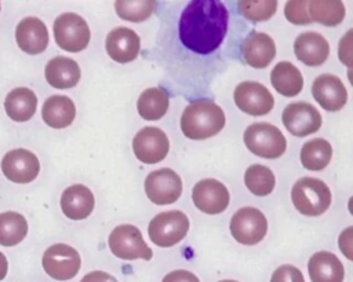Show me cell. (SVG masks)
<instances>
[{
  "instance_id": "cell-1",
  "label": "cell",
  "mask_w": 353,
  "mask_h": 282,
  "mask_svg": "<svg viewBox=\"0 0 353 282\" xmlns=\"http://www.w3.org/2000/svg\"><path fill=\"white\" fill-rule=\"evenodd\" d=\"M228 30V10L216 0H194L182 11L179 39L182 44L197 52L210 54L223 41Z\"/></svg>"
},
{
  "instance_id": "cell-2",
  "label": "cell",
  "mask_w": 353,
  "mask_h": 282,
  "mask_svg": "<svg viewBox=\"0 0 353 282\" xmlns=\"http://www.w3.org/2000/svg\"><path fill=\"white\" fill-rule=\"evenodd\" d=\"M225 127V113L214 102L201 99L188 105L181 117V129L189 139L203 140L221 132Z\"/></svg>"
},
{
  "instance_id": "cell-3",
  "label": "cell",
  "mask_w": 353,
  "mask_h": 282,
  "mask_svg": "<svg viewBox=\"0 0 353 282\" xmlns=\"http://www.w3.org/2000/svg\"><path fill=\"white\" fill-rule=\"evenodd\" d=\"M291 199L299 213L319 216L331 205V190L320 179L301 177L292 186Z\"/></svg>"
},
{
  "instance_id": "cell-4",
  "label": "cell",
  "mask_w": 353,
  "mask_h": 282,
  "mask_svg": "<svg viewBox=\"0 0 353 282\" xmlns=\"http://www.w3.org/2000/svg\"><path fill=\"white\" fill-rule=\"evenodd\" d=\"M244 143L247 149L262 158L281 157L287 149V140L283 132L268 122H255L244 131Z\"/></svg>"
},
{
  "instance_id": "cell-5",
  "label": "cell",
  "mask_w": 353,
  "mask_h": 282,
  "mask_svg": "<svg viewBox=\"0 0 353 282\" xmlns=\"http://www.w3.org/2000/svg\"><path fill=\"white\" fill-rule=\"evenodd\" d=\"M189 230V219L181 210H167L156 215L149 226L150 241L160 248H170L182 241Z\"/></svg>"
},
{
  "instance_id": "cell-6",
  "label": "cell",
  "mask_w": 353,
  "mask_h": 282,
  "mask_svg": "<svg viewBox=\"0 0 353 282\" xmlns=\"http://www.w3.org/2000/svg\"><path fill=\"white\" fill-rule=\"evenodd\" d=\"M108 242L112 253L123 260H150L153 256V252L143 241L139 228L132 224H121L114 227Z\"/></svg>"
},
{
  "instance_id": "cell-7",
  "label": "cell",
  "mask_w": 353,
  "mask_h": 282,
  "mask_svg": "<svg viewBox=\"0 0 353 282\" xmlns=\"http://www.w3.org/2000/svg\"><path fill=\"white\" fill-rule=\"evenodd\" d=\"M54 37L57 44L69 52L83 51L91 37L87 22L77 14H61L54 22Z\"/></svg>"
},
{
  "instance_id": "cell-8",
  "label": "cell",
  "mask_w": 353,
  "mask_h": 282,
  "mask_svg": "<svg viewBox=\"0 0 353 282\" xmlns=\"http://www.w3.org/2000/svg\"><path fill=\"white\" fill-rule=\"evenodd\" d=\"M230 232L233 238L243 245H255L265 238L268 221L265 215L252 206L239 209L230 220Z\"/></svg>"
},
{
  "instance_id": "cell-9",
  "label": "cell",
  "mask_w": 353,
  "mask_h": 282,
  "mask_svg": "<svg viewBox=\"0 0 353 282\" xmlns=\"http://www.w3.org/2000/svg\"><path fill=\"white\" fill-rule=\"evenodd\" d=\"M41 264L51 278L68 281L77 275L81 259L74 248L65 243H55L44 252Z\"/></svg>"
},
{
  "instance_id": "cell-10",
  "label": "cell",
  "mask_w": 353,
  "mask_h": 282,
  "mask_svg": "<svg viewBox=\"0 0 353 282\" xmlns=\"http://www.w3.org/2000/svg\"><path fill=\"white\" fill-rule=\"evenodd\" d=\"M145 193L156 205L174 204L182 194V180L172 169L161 168L146 176Z\"/></svg>"
},
{
  "instance_id": "cell-11",
  "label": "cell",
  "mask_w": 353,
  "mask_h": 282,
  "mask_svg": "<svg viewBox=\"0 0 353 282\" xmlns=\"http://www.w3.org/2000/svg\"><path fill=\"white\" fill-rule=\"evenodd\" d=\"M135 157L143 164H157L165 158L170 142L165 132L156 127H145L132 139Z\"/></svg>"
},
{
  "instance_id": "cell-12",
  "label": "cell",
  "mask_w": 353,
  "mask_h": 282,
  "mask_svg": "<svg viewBox=\"0 0 353 282\" xmlns=\"http://www.w3.org/2000/svg\"><path fill=\"white\" fill-rule=\"evenodd\" d=\"M236 106L247 114L263 116L268 114L274 105L270 91L256 81H243L234 89Z\"/></svg>"
},
{
  "instance_id": "cell-13",
  "label": "cell",
  "mask_w": 353,
  "mask_h": 282,
  "mask_svg": "<svg viewBox=\"0 0 353 282\" xmlns=\"http://www.w3.org/2000/svg\"><path fill=\"white\" fill-rule=\"evenodd\" d=\"M283 124L295 136L303 138L321 127V114L307 102H292L283 111Z\"/></svg>"
},
{
  "instance_id": "cell-14",
  "label": "cell",
  "mask_w": 353,
  "mask_h": 282,
  "mask_svg": "<svg viewBox=\"0 0 353 282\" xmlns=\"http://www.w3.org/2000/svg\"><path fill=\"white\" fill-rule=\"evenodd\" d=\"M229 198L226 186L215 179H203L192 190V199L196 208L208 215L223 212L229 205Z\"/></svg>"
},
{
  "instance_id": "cell-15",
  "label": "cell",
  "mask_w": 353,
  "mask_h": 282,
  "mask_svg": "<svg viewBox=\"0 0 353 282\" xmlns=\"http://www.w3.org/2000/svg\"><path fill=\"white\" fill-rule=\"evenodd\" d=\"M4 176L14 183H29L39 175V158L26 149H14L1 160Z\"/></svg>"
},
{
  "instance_id": "cell-16",
  "label": "cell",
  "mask_w": 353,
  "mask_h": 282,
  "mask_svg": "<svg viewBox=\"0 0 353 282\" xmlns=\"http://www.w3.org/2000/svg\"><path fill=\"white\" fill-rule=\"evenodd\" d=\"M313 98L327 111L341 110L347 100V91L338 76L324 73L319 76L312 85Z\"/></svg>"
},
{
  "instance_id": "cell-17",
  "label": "cell",
  "mask_w": 353,
  "mask_h": 282,
  "mask_svg": "<svg viewBox=\"0 0 353 282\" xmlns=\"http://www.w3.org/2000/svg\"><path fill=\"white\" fill-rule=\"evenodd\" d=\"M108 55L119 63L132 62L141 48L139 36L130 28H116L109 32L105 41Z\"/></svg>"
},
{
  "instance_id": "cell-18",
  "label": "cell",
  "mask_w": 353,
  "mask_h": 282,
  "mask_svg": "<svg viewBox=\"0 0 353 282\" xmlns=\"http://www.w3.org/2000/svg\"><path fill=\"white\" fill-rule=\"evenodd\" d=\"M18 47L30 54H41L48 45V30L44 22L36 17L23 18L15 30Z\"/></svg>"
},
{
  "instance_id": "cell-19",
  "label": "cell",
  "mask_w": 353,
  "mask_h": 282,
  "mask_svg": "<svg viewBox=\"0 0 353 282\" xmlns=\"http://www.w3.org/2000/svg\"><path fill=\"white\" fill-rule=\"evenodd\" d=\"M294 52L302 63L314 67L327 61L330 55V44L320 33L305 32L295 39Z\"/></svg>"
},
{
  "instance_id": "cell-20",
  "label": "cell",
  "mask_w": 353,
  "mask_h": 282,
  "mask_svg": "<svg viewBox=\"0 0 353 282\" xmlns=\"http://www.w3.org/2000/svg\"><path fill=\"white\" fill-rule=\"evenodd\" d=\"M94 194L84 184H72L63 190L61 195L62 212L72 220H83L88 217L94 209Z\"/></svg>"
},
{
  "instance_id": "cell-21",
  "label": "cell",
  "mask_w": 353,
  "mask_h": 282,
  "mask_svg": "<svg viewBox=\"0 0 353 282\" xmlns=\"http://www.w3.org/2000/svg\"><path fill=\"white\" fill-rule=\"evenodd\" d=\"M241 51L247 65L254 69L266 67L276 56V45L273 39L266 33L258 32H254L245 37Z\"/></svg>"
},
{
  "instance_id": "cell-22",
  "label": "cell",
  "mask_w": 353,
  "mask_h": 282,
  "mask_svg": "<svg viewBox=\"0 0 353 282\" xmlns=\"http://www.w3.org/2000/svg\"><path fill=\"white\" fill-rule=\"evenodd\" d=\"M312 282H342L345 276L343 264L331 252H316L307 263Z\"/></svg>"
},
{
  "instance_id": "cell-23",
  "label": "cell",
  "mask_w": 353,
  "mask_h": 282,
  "mask_svg": "<svg viewBox=\"0 0 353 282\" xmlns=\"http://www.w3.org/2000/svg\"><path fill=\"white\" fill-rule=\"evenodd\" d=\"M47 83L58 89L74 87L80 80V67L76 61L66 56H55L46 66Z\"/></svg>"
},
{
  "instance_id": "cell-24",
  "label": "cell",
  "mask_w": 353,
  "mask_h": 282,
  "mask_svg": "<svg viewBox=\"0 0 353 282\" xmlns=\"http://www.w3.org/2000/svg\"><path fill=\"white\" fill-rule=\"evenodd\" d=\"M41 117L51 128H66L76 117V106L70 98L65 95H54L44 102Z\"/></svg>"
},
{
  "instance_id": "cell-25",
  "label": "cell",
  "mask_w": 353,
  "mask_h": 282,
  "mask_svg": "<svg viewBox=\"0 0 353 282\" xmlns=\"http://www.w3.org/2000/svg\"><path fill=\"white\" fill-rule=\"evenodd\" d=\"M37 107L36 94L25 87L15 88L8 92L4 100V109L7 116L17 121L23 122L33 117Z\"/></svg>"
},
{
  "instance_id": "cell-26",
  "label": "cell",
  "mask_w": 353,
  "mask_h": 282,
  "mask_svg": "<svg viewBox=\"0 0 353 282\" xmlns=\"http://www.w3.org/2000/svg\"><path fill=\"white\" fill-rule=\"evenodd\" d=\"M273 88L283 96H295L303 88V77L296 66L291 62H279L270 73Z\"/></svg>"
},
{
  "instance_id": "cell-27",
  "label": "cell",
  "mask_w": 353,
  "mask_h": 282,
  "mask_svg": "<svg viewBox=\"0 0 353 282\" xmlns=\"http://www.w3.org/2000/svg\"><path fill=\"white\" fill-rule=\"evenodd\" d=\"M170 106V98L168 94L159 88V87H152L145 89L137 102V109L139 116L143 120L154 121L160 120L168 110Z\"/></svg>"
},
{
  "instance_id": "cell-28",
  "label": "cell",
  "mask_w": 353,
  "mask_h": 282,
  "mask_svg": "<svg viewBox=\"0 0 353 282\" xmlns=\"http://www.w3.org/2000/svg\"><path fill=\"white\" fill-rule=\"evenodd\" d=\"M332 157V147L330 142L321 138L312 139L302 146L301 150V162L303 168L309 171H321L324 169Z\"/></svg>"
},
{
  "instance_id": "cell-29",
  "label": "cell",
  "mask_w": 353,
  "mask_h": 282,
  "mask_svg": "<svg viewBox=\"0 0 353 282\" xmlns=\"http://www.w3.org/2000/svg\"><path fill=\"white\" fill-rule=\"evenodd\" d=\"M28 234L26 219L17 212L0 215V245L14 246L23 241Z\"/></svg>"
},
{
  "instance_id": "cell-30",
  "label": "cell",
  "mask_w": 353,
  "mask_h": 282,
  "mask_svg": "<svg viewBox=\"0 0 353 282\" xmlns=\"http://www.w3.org/2000/svg\"><path fill=\"white\" fill-rule=\"evenodd\" d=\"M307 14L312 21L325 26H336L345 18V6L342 1H307Z\"/></svg>"
},
{
  "instance_id": "cell-31",
  "label": "cell",
  "mask_w": 353,
  "mask_h": 282,
  "mask_svg": "<svg viewBox=\"0 0 353 282\" xmlns=\"http://www.w3.org/2000/svg\"><path fill=\"white\" fill-rule=\"evenodd\" d=\"M245 187L258 197L269 195L276 184V179L273 172L261 164H254L247 168L244 173Z\"/></svg>"
},
{
  "instance_id": "cell-32",
  "label": "cell",
  "mask_w": 353,
  "mask_h": 282,
  "mask_svg": "<svg viewBox=\"0 0 353 282\" xmlns=\"http://www.w3.org/2000/svg\"><path fill=\"white\" fill-rule=\"evenodd\" d=\"M156 7V1H114V10L123 19L142 22L148 19Z\"/></svg>"
},
{
  "instance_id": "cell-33",
  "label": "cell",
  "mask_w": 353,
  "mask_h": 282,
  "mask_svg": "<svg viewBox=\"0 0 353 282\" xmlns=\"http://www.w3.org/2000/svg\"><path fill=\"white\" fill-rule=\"evenodd\" d=\"M239 10L241 15L245 17L247 19L254 22H261L273 17V14L277 10V1L276 0H268V1L243 0V1H239Z\"/></svg>"
},
{
  "instance_id": "cell-34",
  "label": "cell",
  "mask_w": 353,
  "mask_h": 282,
  "mask_svg": "<svg viewBox=\"0 0 353 282\" xmlns=\"http://www.w3.org/2000/svg\"><path fill=\"white\" fill-rule=\"evenodd\" d=\"M307 1H287L284 7L285 18L294 23V25H309L313 21L310 19L307 10H306Z\"/></svg>"
},
{
  "instance_id": "cell-35",
  "label": "cell",
  "mask_w": 353,
  "mask_h": 282,
  "mask_svg": "<svg viewBox=\"0 0 353 282\" xmlns=\"http://www.w3.org/2000/svg\"><path fill=\"white\" fill-rule=\"evenodd\" d=\"M270 282H305L301 270L291 264L280 265L270 278Z\"/></svg>"
},
{
  "instance_id": "cell-36",
  "label": "cell",
  "mask_w": 353,
  "mask_h": 282,
  "mask_svg": "<svg viewBox=\"0 0 353 282\" xmlns=\"http://www.w3.org/2000/svg\"><path fill=\"white\" fill-rule=\"evenodd\" d=\"M161 282H200L199 278L186 270H176V271H171L168 272Z\"/></svg>"
},
{
  "instance_id": "cell-37",
  "label": "cell",
  "mask_w": 353,
  "mask_h": 282,
  "mask_svg": "<svg viewBox=\"0 0 353 282\" xmlns=\"http://www.w3.org/2000/svg\"><path fill=\"white\" fill-rule=\"evenodd\" d=\"M80 282H119L113 275L105 271H92L83 276Z\"/></svg>"
},
{
  "instance_id": "cell-38",
  "label": "cell",
  "mask_w": 353,
  "mask_h": 282,
  "mask_svg": "<svg viewBox=\"0 0 353 282\" xmlns=\"http://www.w3.org/2000/svg\"><path fill=\"white\" fill-rule=\"evenodd\" d=\"M8 271V261L6 259V256L0 252V281H3L7 275Z\"/></svg>"
},
{
  "instance_id": "cell-39",
  "label": "cell",
  "mask_w": 353,
  "mask_h": 282,
  "mask_svg": "<svg viewBox=\"0 0 353 282\" xmlns=\"http://www.w3.org/2000/svg\"><path fill=\"white\" fill-rule=\"evenodd\" d=\"M219 282H237V281H232V279H223V281H219Z\"/></svg>"
}]
</instances>
